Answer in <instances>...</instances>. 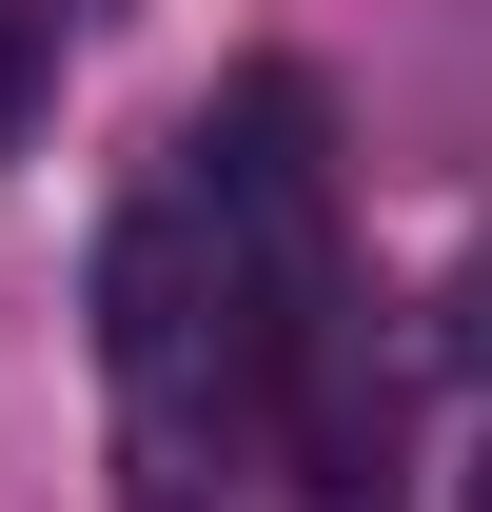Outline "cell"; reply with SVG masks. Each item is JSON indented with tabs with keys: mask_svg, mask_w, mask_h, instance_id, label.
I'll return each instance as SVG.
<instances>
[{
	"mask_svg": "<svg viewBox=\"0 0 492 512\" xmlns=\"http://www.w3.org/2000/svg\"><path fill=\"white\" fill-rule=\"evenodd\" d=\"M20 79H40V20H0V138H20Z\"/></svg>",
	"mask_w": 492,
	"mask_h": 512,
	"instance_id": "obj_3",
	"label": "cell"
},
{
	"mask_svg": "<svg viewBox=\"0 0 492 512\" xmlns=\"http://www.w3.org/2000/svg\"><path fill=\"white\" fill-rule=\"evenodd\" d=\"M237 316H256V276H237V237H217L197 197L119 217V256H99V335H119V375H197V355H237ZM256 355H276V335H256Z\"/></svg>",
	"mask_w": 492,
	"mask_h": 512,
	"instance_id": "obj_1",
	"label": "cell"
},
{
	"mask_svg": "<svg viewBox=\"0 0 492 512\" xmlns=\"http://www.w3.org/2000/svg\"><path fill=\"white\" fill-rule=\"evenodd\" d=\"M473 512H492V453H473Z\"/></svg>",
	"mask_w": 492,
	"mask_h": 512,
	"instance_id": "obj_4",
	"label": "cell"
},
{
	"mask_svg": "<svg viewBox=\"0 0 492 512\" xmlns=\"http://www.w3.org/2000/svg\"><path fill=\"white\" fill-rule=\"evenodd\" d=\"M453 355H473V375H492V237L453 256Z\"/></svg>",
	"mask_w": 492,
	"mask_h": 512,
	"instance_id": "obj_2",
	"label": "cell"
}]
</instances>
